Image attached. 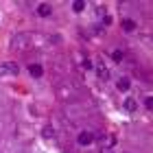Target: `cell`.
Here are the masks:
<instances>
[{
  "mask_svg": "<svg viewBox=\"0 0 153 153\" xmlns=\"http://www.w3.org/2000/svg\"><path fill=\"white\" fill-rule=\"evenodd\" d=\"M76 142H79L81 147H88V144H92V142H94V136L90 134V131H81V134L76 136Z\"/></svg>",
  "mask_w": 153,
  "mask_h": 153,
  "instance_id": "cell-2",
  "label": "cell"
},
{
  "mask_svg": "<svg viewBox=\"0 0 153 153\" xmlns=\"http://www.w3.org/2000/svg\"><path fill=\"white\" fill-rule=\"evenodd\" d=\"M2 74H7V68H4V64H0V76Z\"/></svg>",
  "mask_w": 153,
  "mask_h": 153,
  "instance_id": "cell-15",
  "label": "cell"
},
{
  "mask_svg": "<svg viewBox=\"0 0 153 153\" xmlns=\"http://www.w3.org/2000/svg\"><path fill=\"white\" fill-rule=\"evenodd\" d=\"M53 13V7L48 4V2H42V4H37V16H42V18H48Z\"/></svg>",
  "mask_w": 153,
  "mask_h": 153,
  "instance_id": "cell-3",
  "label": "cell"
},
{
  "mask_svg": "<svg viewBox=\"0 0 153 153\" xmlns=\"http://www.w3.org/2000/svg\"><path fill=\"white\" fill-rule=\"evenodd\" d=\"M81 68H85V70H92V61H90V59H83V61H81Z\"/></svg>",
  "mask_w": 153,
  "mask_h": 153,
  "instance_id": "cell-13",
  "label": "cell"
},
{
  "mask_svg": "<svg viewBox=\"0 0 153 153\" xmlns=\"http://www.w3.org/2000/svg\"><path fill=\"white\" fill-rule=\"evenodd\" d=\"M144 107H147V109L153 107V99H151V96H147V99H144Z\"/></svg>",
  "mask_w": 153,
  "mask_h": 153,
  "instance_id": "cell-14",
  "label": "cell"
},
{
  "mask_svg": "<svg viewBox=\"0 0 153 153\" xmlns=\"http://www.w3.org/2000/svg\"><path fill=\"white\" fill-rule=\"evenodd\" d=\"M24 46H26V37H24V33H16V35L11 37V48H13V51H22Z\"/></svg>",
  "mask_w": 153,
  "mask_h": 153,
  "instance_id": "cell-1",
  "label": "cell"
},
{
  "mask_svg": "<svg viewBox=\"0 0 153 153\" xmlns=\"http://www.w3.org/2000/svg\"><path fill=\"white\" fill-rule=\"evenodd\" d=\"M96 74H99V79H109V68H105V64H101L99 68H96Z\"/></svg>",
  "mask_w": 153,
  "mask_h": 153,
  "instance_id": "cell-7",
  "label": "cell"
},
{
  "mask_svg": "<svg viewBox=\"0 0 153 153\" xmlns=\"http://www.w3.org/2000/svg\"><path fill=\"white\" fill-rule=\"evenodd\" d=\"M123 29L127 31V33H134V31L138 29V24L134 22V20H129V18H127V20H123Z\"/></svg>",
  "mask_w": 153,
  "mask_h": 153,
  "instance_id": "cell-6",
  "label": "cell"
},
{
  "mask_svg": "<svg viewBox=\"0 0 153 153\" xmlns=\"http://www.w3.org/2000/svg\"><path fill=\"white\" fill-rule=\"evenodd\" d=\"M42 136L51 140V138H55V129H53V127H44V129H42Z\"/></svg>",
  "mask_w": 153,
  "mask_h": 153,
  "instance_id": "cell-11",
  "label": "cell"
},
{
  "mask_svg": "<svg viewBox=\"0 0 153 153\" xmlns=\"http://www.w3.org/2000/svg\"><path fill=\"white\" fill-rule=\"evenodd\" d=\"M4 68H7V74H18V72H20L18 64H13V61H9V64H4Z\"/></svg>",
  "mask_w": 153,
  "mask_h": 153,
  "instance_id": "cell-9",
  "label": "cell"
},
{
  "mask_svg": "<svg viewBox=\"0 0 153 153\" xmlns=\"http://www.w3.org/2000/svg\"><path fill=\"white\" fill-rule=\"evenodd\" d=\"M116 88L120 90V92H127V90L131 88V83H129V79H127V76H123V79H118V83H116Z\"/></svg>",
  "mask_w": 153,
  "mask_h": 153,
  "instance_id": "cell-5",
  "label": "cell"
},
{
  "mask_svg": "<svg viewBox=\"0 0 153 153\" xmlns=\"http://www.w3.org/2000/svg\"><path fill=\"white\" fill-rule=\"evenodd\" d=\"M83 9H85V2H83V0H76V2H72V11H74V13H81Z\"/></svg>",
  "mask_w": 153,
  "mask_h": 153,
  "instance_id": "cell-10",
  "label": "cell"
},
{
  "mask_svg": "<svg viewBox=\"0 0 153 153\" xmlns=\"http://www.w3.org/2000/svg\"><path fill=\"white\" fill-rule=\"evenodd\" d=\"M123 107L127 109V112H136V109H138V103H136L134 99H125V103H123Z\"/></svg>",
  "mask_w": 153,
  "mask_h": 153,
  "instance_id": "cell-8",
  "label": "cell"
},
{
  "mask_svg": "<svg viewBox=\"0 0 153 153\" xmlns=\"http://www.w3.org/2000/svg\"><path fill=\"white\" fill-rule=\"evenodd\" d=\"M29 72H31V76H35V79H39V76L44 74V68H42L39 64H31V66H29Z\"/></svg>",
  "mask_w": 153,
  "mask_h": 153,
  "instance_id": "cell-4",
  "label": "cell"
},
{
  "mask_svg": "<svg viewBox=\"0 0 153 153\" xmlns=\"http://www.w3.org/2000/svg\"><path fill=\"white\" fill-rule=\"evenodd\" d=\"M112 59L116 61V64H120V61L125 59V53H123V51H114V53H112Z\"/></svg>",
  "mask_w": 153,
  "mask_h": 153,
  "instance_id": "cell-12",
  "label": "cell"
}]
</instances>
